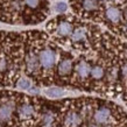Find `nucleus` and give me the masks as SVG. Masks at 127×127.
<instances>
[{
    "label": "nucleus",
    "mask_w": 127,
    "mask_h": 127,
    "mask_svg": "<svg viewBox=\"0 0 127 127\" xmlns=\"http://www.w3.org/2000/svg\"><path fill=\"white\" fill-rule=\"evenodd\" d=\"M106 18L111 22H118L121 18V12L117 7H110L106 9Z\"/></svg>",
    "instance_id": "9d476101"
},
{
    "label": "nucleus",
    "mask_w": 127,
    "mask_h": 127,
    "mask_svg": "<svg viewBox=\"0 0 127 127\" xmlns=\"http://www.w3.org/2000/svg\"><path fill=\"white\" fill-rule=\"evenodd\" d=\"M12 113H13V103H6L0 106V120L1 121L9 120Z\"/></svg>",
    "instance_id": "39448f33"
},
{
    "label": "nucleus",
    "mask_w": 127,
    "mask_h": 127,
    "mask_svg": "<svg viewBox=\"0 0 127 127\" xmlns=\"http://www.w3.org/2000/svg\"><path fill=\"white\" fill-rule=\"evenodd\" d=\"M81 121H82V119H81V117H79V114L72 112V113L66 114V117L64 118V126L65 127H78Z\"/></svg>",
    "instance_id": "20e7f679"
},
{
    "label": "nucleus",
    "mask_w": 127,
    "mask_h": 127,
    "mask_svg": "<svg viewBox=\"0 0 127 127\" xmlns=\"http://www.w3.org/2000/svg\"><path fill=\"white\" fill-rule=\"evenodd\" d=\"M40 61V65L41 68H43L44 70H49L55 65V63L57 61V55L55 53L54 49L51 48H44L41 49L37 53Z\"/></svg>",
    "instance_id": "f257e3e1"
},
{
    "label": "nucleus",
    "mask_w": 127,
    "mask_h": 127,
    "mask_svg": "<svg viewBox=\"0 0 127 127\" xmlns=\"http://www.w3.org/2000/svg\"><path fill=\"white\" fill-rule=\"evenodd\" d=\"M83 8L85 11H95L98 8L97 0H84L83 1Z\"/></svg>",
    "instance_id": "ddd939ff"
},
{
    "label": "nucleus",
    "mask_w": 127,
    "mask_h": 127,
    "mask_svg": "<svg viewBox=\"0 0 127 127\" xmlns=\"http://www.w3.org/2000/svg\"><path fill=\"white\" fill-rule=\"evenodd\" d=\"M34 114V107L29 104H22L19 107V117L22 119H28Z\"/></svg>",
    "instance_id": "1a4fd4ad"
},
{
    "label": "nucleus",
    "mask_w": 127,
    "mask_h": 127,
    "mask_svg": "<svg viewBox=\"0 0 127 127\" xmlns=\"http://www.w3.org/2000/svg\"><path fill=\"white\" fill-rule=\"evenodd\" d=\"M123 75L125 76V77H127V64L123 66Z\"/></svg>",
    "instance_id": "dca6fc26"
},
{
    "label": "nucleus",
    "mask_w": 127,
    "mask_h": 127,
    "mask_svg": "<svg viewBox=\"0 0 127 127\" xmlns=\"http://www.w3.org/2000/svg\"><path fill=\"white\" fill-rule=\"evenodd\" d=\"M90 73H91V76H92L95 79H100V78L104 76V69L101 68V66H93V68H91V70H90Z\"/></svg>",
    "instance_id": "f8f14e48"
},
{
    "label": "nucleus",
    "mask_w": 127,
    "mask_h": 127,
    "mask_svg": "<svg viewBox=\"0 0 127 127\" xmlns=\"http://www.w3.org/2000/svg\"><path fill=\"white\" fill-rule=\"evenodd\" d=\"M124 18H125V20L127 21V8L125 9V12H124Z\"/></svg>",
    "instance_id": "f3484780"
},
{
    "label": "nucleus",
    "mask_w": 127,
    "mask_h": 127,
    "mask_svg": "<svg viewBox=\"0 0 127 127\" xmlns=\"http://www.w3.org/2000/svg\"><path fill=\"white\" fill-rule=\"evenodd\" d=\"M46 95L50 98H58V97H62L65 95V92L62 90V89L58 88H50L46 90Z\"/></svg>",
    "instance_id": "9b49d317"
},
{
    "label": "nucleus",
    "mask_w": 127,
    "mask_h": 127,
    "mask_svg": "<svg viewBox=\"0 0 127 127\" xmlns=\"http://www.w3.org/2000/svg\"><path fill=\"white\" fill-rule=\"evenodd\" d=\"M108 118H110V110L106 107L100 108L95 113V120L98 124H105L108 120Z\"/></svg>",
    "instance_id": "0eeeda50"
},
{
    "label": "nucleus",
    "mask_w": 127,
    "mask_h": 127,
    "mask_svg": "<svg viewBox=\"0 0 127 127\" xmlns=\"http://www.w3.org/2000/svg\"><path fill=\"white\" fill-rule=\"evenodd\" d=\"M73 27L72 23H70L69 21H60L54 26V33L57 35L58 37H68L70 36L71 32H72Z\"/></svg>",
    "instance_id": "f03ea898"
},
{
    "label": "nucleus",
    "mask_w": 127,
    "mask_h": 127,
    "mask_svg": "<svg viewBox=\"0 0 127 127\" xmlns=\"http://www.w3.org/2000/svg\"><path fill=\"white\" fill-rule=\"evenodd\" d=\"M57 70H58V73L61 76H66L71 72L72 70V62L70 60H62L60 63H58V66H57Z\"/></svg>",
    "instance_id": "423d86ee"
},
{
    "label": "nucleus",
    "mask_w": 127,
    "mask_h": 127,
    "mask_svg": "<svg viewBox=\"0 0 127 127\" xmlns=\"http://www.w3.org/2000/svg\"><path fill=\"white\" fill-rule=\"evenodd\" d=\"M70 39H71V42L73 43L84 41L86 39V29L84 27H78L76 29H72L71 34H70Z\"/></svg>",
    "instance_id": "7ed1b4c3"
},
{
    "label": "nucleus",
    "mask_w": 127,
    "mask_h": 127,
    "mask_svg": "<svg viewBox=\"0 0 127 127\" xmlns=\"http://www.w3.org/2000/svg\"><path fill=\"white\" fill-rule=\"evenodd\" d=\"M55 9L57 12H65L68 9V5L65 2H63V1H60V2H56L55 4Z\"/></svg>",
    "instance_id": "2eb2a0df"
},
{
    "label": "nucleus",
    "mask_w": 127,
    "mask_h": 127,
    "mask_svg": "<svg viewBox=\"0 0 127 127\" xmlns=\"http://www.w3.org/2000/svg\"><path fill=\"white\" fill-rule=\"evenodd\" d=\"M16 86L19 89H22V90H28L31 88V82L27 78H20L16 83Z\"/></svg>",
    "instance_id": "4468645a"
},
{
    "label": "nucleus",
    "mask_w": 127,
    "mask_h": 127,
    "mask_svg": "<svg viewBox=\"0 0 127 127\" xmlns=\"http://www.w3.org/2000/svg\"><path fill=\"white\" fill-rule=\"evenodd\" d=\"M75 70H76L77 75L81 78H86L89 76V73H90V70H91V68L89 66V64L86 63V62L82 61V62H79V63H78L77 65H76Z\"/></svg>",
    "instance_id": "6e6552de"
}]
</instances>
